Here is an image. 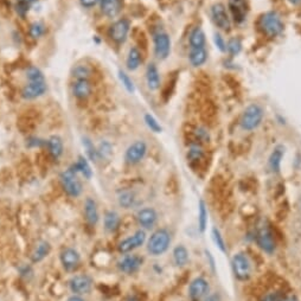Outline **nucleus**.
Returning <instances> with one entry per match:
<instances>
[{
  "mask_svg": "<svg viewBox=\"0 0 301 301\" xmlns=\"http://www.w3.org/2000/svg\"><path fill=\"white\" fill-rule=\"evenodd\" d=\"M61 184L67 195L72 198H77L82 194V184L77 178V172L70 167L61 173Z\"/></svg>",
  "mask_w": 301,
  "mask_h": 301,
  "instance_id": "obj_4",
  "label": "nucleus"
},
{
  "mask_svg": "<svg viewBox=\"0 0 301 301\" xmlns=\"http://www.w3.org/2000/svg\"><path fill=\"white\" fill-rule=\"evenodd\" d=\"M119 204L120 206L125 207V209H130L135 204V194L132 191H124L119 195Z\"/></svg>",
  "mask_w": 301,
  "mask_h": 301,
  "instance_id": "obj_32",
  "label": "nucleus"
},
{
  "mask_svg": "<svg viewBox=\"0 0 301 301\" xmlns=\"http://www.w3.org/2000/svg\"><path fill=\"white\" fill-rule=\"evenodd\" d=\"M242 50V42L238 38H232L227 44V51L229 52L232 56H236Z\"/></svg>",
  "mask_w": 301,
  "mask_h": 301,
  "instance_id": "obj_37",
  "label": "nucleus"
},
{
  "mask_svg": "<svg viewBox=\"0 0 301 301\" xmlns=\"http://www.w3.org/2000/svg\"><path fill=\"white\" fill-rule=\"evenodd\" d=\"M46 92V83L43 82H29L22 90V96L25 100H34Z\"/></svg>",
  "mask_w": 301,
  "mask_h": 301,
  "instance_id": "obj_16",
  "label": "nucleus"
},
{
  "mask_svg": "<svg viewBox=\"0 0 301 301\" xmlns=\"http://www.w3.org/2000/svg\"><path fill=\"white\" fill-rule=\"evenodd\" d=\"M204 156V151L201 148V145L194 144L190 146L189 152H188V159L190 162H198L201 160Z\"/></svg>",
  "mask_w": 301,
  "mask_h": 301,
  "instance_id": "obj_36",
  "label": "nucleus"
},
{
  "mask_svg": "<svg viewBox=\"0 0 301 301\" xmlns=\"http://www.w3.org/2000/svg\"><path fill=\"white\" fill-rule=\"evenodd\" d=\"M119 78L120 81H121V83L124 84V87L127 90L128 93H134L135 92V88H134V83L133 81L131 80V77L126 74L125 71H122V70H120L119 71Z\"/></svg>",
  "mask_w": 301,
  "mask_h": 301,
  "instance_id": "obj_40",
  "label": "nucleus"
},
{
  "mask_svg": "<svg viewBox=\"0 0 301 301\" xmlns=\"http://www.w3.org/2000/svg\"><path fill=\"white\" fill-rule=\"evenodd\" d=\"M90 75H92V70L88 66H84V64L75 67L72 70V76H74L75 80H89Z\"/></svg>",
  "mask_w": 301,
  "mask_h": 301,
  "instance_id": "obj_34",
  "label": "nucleus"
},
{
  "mask_svg": "<svg viewBox=\"0 0 301 301\" xmlns=\"http://www.w3.org/2000/svg\"><path fill=\"white\" fill-rule=\"evenodd\" d=\"M212 238H213V241H215L216 245L220 248L221 251H226L227 250L226 243H224V239H223V236L221 235L220 230L216 229V228H213V229H212Z\"/></svg>",
  "mask_w": 301,
  "mask_h": 301,
  "instance_id": "obj_42",
  "label": "nucleus"
},
{
  "mask_svg": "<svg viewBox=\"0 0 301 301\" xmlns=\"http://www.w3.org/2000/svg\"><path fill=\"white\" fill-rule=\"evenodd\" d=\"M31 5L32 4L29 1V0H18V2H17V5H16L17 13L20 14L22 17H24L25 14L29 12V10H30Z\"/></svg>",
  "mask_w": 301,
  "mask_h": 301,
  "instance_id": "obj_43",
  "label": "nucleus"
},
{
  "mask_svg": "<svg viewBox=\"0 0 301 301\" xmlns=\"http://www.w3.org/2000/svg\"><path fill=\"white\" fill-rule=\"evenodd\" d=\"M45 146L48 147L49 153L54 159H58L63 154V141L60 136L54 135L45 141Z\"/></svg>",
  "mask_w": 301,
  "mask_h": 301,
  "instance_id": "obj_23",
  "label": "nucleus"
},
{
  "mask_svg": "<svg viewBox=\"0 0 301 301\" xmlns=\"http://www.w3.org/2000/svg\"><path fill=\"white\" fill-rule=\"evenodd\" d=\"M92 83L89 80H75L72 83V94L75 98L84 100V99L89 98L92 94Z\"/></svg>",
  "mask_w": 301,
  "mask_h": 301,
  "instance_id": "obj_21",
  "label": "nucleus"
},
{
  "mask_svg": "<svg viewBox=\"0 0 301 301\" xmlns=\"http://www.w3.org/2000/svg\"><path fill=\"white\" fill-rule=\"evenodd\" d=\"M260 28L268 37L275 38L282 33L285 25L279 13L275 11H269L266 12L260 19Z\"/></svg>",
  "mask_w": 301,
  "mask_h": 301,
  "instance_id": "obj_2",
  "label": "nucleus"
},
{
  "mask_svg": "<svg viewBox=\"0 0 301 301\" xmlns=\"http://www.w3.org/2000/svg\"><path fill=\"white\" fill-rule=\"evenodd\" d=\"M120 226V216L116 211H107L103 217V227L107 233H115Z\"/></svg>",
  "mask_w": 301,
  "mask_h": 301,
  "instance_id": "obj_26",
  "label": "nucleus"
},
{
  "mask_svg": "<svg viewBox=\"0 0 301 301\" xmlns=\"http://www.w3.org/2000/svg\"><path fill=\"white\" fill-rule=\"evenodd\" d=\"M256 241L259 247L261 248L265 253L271 254L275 250V242H274L273 235H271L270 230L268 229V228L264 227L259 230L256 236Z\"/></svg>",
  "mask_w": 301,
  "mask_h": 301,
  "instance_id": "obj_15",
  "label": "nucleus"
},
{
  "mask_svg": "<svg viewBox=\"0 0 301 301\" xmlns=\"http://www.w3.org/2000/svg\"><path fill=\"white\" fill-rule=\"evenodd\" d=\"M282 301H298L297 299H295V298H293V297H291V298H286V299H283Z\"/></svg>",
  "mask_w": 301,
  "mask_h": 301,
  "instance_id": "obj_52",
  "label": "nucleus"
},
{
  "mask_svg": "<svg viewBox=\"0 0 301 301\" xmlns=\"http://www.w3.org/2000/svg\"><path fill=\"white\" fill-rule=\"evenodd\" d=\"M84 216L86 220L88 222L89 226L95 227L99 222V209L98 204H96L95 200L93 198H87L84 201Z\"/></svg>",
  "mask_w": 301,
  "mask_h": 301,
  "instance_id": "obj_20",
  "label": "nucleus"
},
{
  "mask_svg": "<svg viewBox=\"0 0 301 301\" xmlns=\"http://www.w3.org/2000/svg\"><path fill=\"white\" fill-rule=\"evenodd\" d=\"M145 124L147 125V127L154 133H160L163 131L162 126H160L159 122L157 121V119L154 118L153 115H151V114H146L145 115Z\"/></svg>",
  "mask_w": 301,
  "mask_h": 301,
  "instance_id": "obj_39",
  "label": "nucleus"
},
{
  "mask_svg": "<svg viewBox=\"0 0 301 301\" xmlns=\"http://www.w3.org/2000/svg\"><path fill=\"white\" fill-rule=\"evenodd\" d=\"M154 54L159 60H166L171 54V38L166 32L159 31L154 34Z\"/></svg>",
  "mask_w": 301,
  "mask_h": 301,
  "instance_id": "obj_6",
  "label": "nucleus"
},
{
  "mask_svg": "<svg viewBox=\"0 0 301 301\" xmlns=\"http://www.w3.org/2000/svg\"><path fill=\"white\" fill-rule=\"evenodd\" d=\"M50 251H51V245L49 242L46 241L39 242V243L36 245V248H34V250L32 251V255H31L32 262H33V264H38V262L43 261V260L50 254Z\"/></svg>",
  "mask_w": 301,
  "mask_h": 301,
  "instance_id": "obj_25",
  "label": "nucleus"
},
{
  "mask_svg": "<svg viewBox=\"0 0 301 301\" xmlns=\"http://www.w3.org/2000/svg\"><path fill=\"white\" fill-rule=\"evenodd\" d=\"M211 17L215 25L217 26L218 29L223 31H228L232 26V23H230V17L227 12V8L221 2H216L211 6Z\"/></svg>",
  "mask_w": 301,
  "mask_h": 301,
  "instance_id": "obj_8",
  "label": "nucleus"
},
{
  "mask_svg": "<svg viewBox=\"0 0 301 301\" xmlns=\"http://www.w3.org/2000/svg\"><path fill=\"white\" fill-rule=\"evenodd\" d=\"M146 153H147V145L142 140H138L127 148L125 154V160L131 165H135V164H139L144 159Z\"/></svg>",
  "mask_w": 301,
  "mask_h": 301,
  "instance_id": "obj_10",
  "label": "nucleus"
},
{
  "mask_svg": "<svg viewBox=\"0 0 301 301\" xmlns=\"http://www.w3.org/2000/svg\"><path fill=\"white\" fill-rule=\"evenodd\" d=\"M101 11L108 18H115L121 12L122 0H100Z\"/></svg>",
  "mask_w": 301,
  "mask_h": 301,
  "instance_id": "obj_19",
  "label": "nucleus"
},
{
  "mask_svg": "<svg viewBox=\"0 0 301 301\" xmlns=\"http://www.w3.org/2000/svg\"><path fill=\"white\" fill-rule=\"evenodd\" d=\"M190 63L194 67H201L206 62L207 51L205 48H195L190 50L189 54Z\"/></svg>",
  "mask_w": 301,
  "mask_h": 301,
  "instance_id": "obj_27",
  "label": "nucleus"
},
{
  "mask_svg": "<svg viewBox=\"0 0 301 301\" xmlns=\"http://www.w3.org/2000/svg\"><path fill=\"white\" fill-rule=\"evenodd\" d=\"M173 261L178 267H183L189 261V251L184 245H177L173 250Z\"/></svg>",
  "mask_w": 301,
  "mask_h": 301,
  "instance_id": "obj_30",
  "label": "nucleus"
},
{
  "mask_svg": "<svg viewBox=\"0 0 301 301\" xmlns=\"http://www.w3.org/2000/svg\"><path fill=\"white\" fill-rule=\"evenodd\" d=\"M283 157V150L282 147H276L275 150L273 151V153L270 154L269 157V167L273 172H277L280 171V168H281V160Z\"/></svg>",
  "mask_w": 301,
  "mask_h": 301,
  "instance_id": "obj_31",
  "label": "nucleus"
},
{
  "mask_svg": "<svg viewBox=\"0 0 301 301\" xmlns=\"http://www.w3.org/2000/svg\"><path fill=\"white\" fill-rule=\"evenodd\" d=\"M264 116V108L256 103L250 104V106L245 108L243 114H242L241 121H239L241 128L243 131H248V132L256 130V128L261 125Z\"/></svg>",
  "mask_w": 301,
  "mask_h": 301,
  "instance_id": "obj_3",
  "label": "nucleus"
},
{
  "mask_svg": "<svg viewBox=\"0 0 301 301\" xmlns=\"http://www.w3.org/2000/svg\"><path fill=\"white\" fill-rule=\"evenodd\" d=\"M142 262H144L142 257L138 255H126L118 262V268L122 273L132 275L141 268Z\"/></svg>",
  "mask_w": 301,
  "mask_h": 301,
  "instance_id": "obj_12",
  "label": "nucleus"
},
{
  "mask_svg": "<svg viewBox=\"0 0 301 301\" xmlns=\"http://www.w3.org/2000/svg\"><path fill=\"white\" fill-rule=\"evenodd\" d=\"M146 242V233L144 230H138L130 237L122 239L118 244V250L121 254H128L131 251L138 249Z\"/></svg>",
  "mask_w": 301,
  "mask_h": 301,
  "instance_id": "obj_7",
  "label": "nucleus"
},
{
  "mask_svg": "<svg viewBox=\"0 0 301 301\" xmlns=\"http://www.w3.org/2000/svg\"><path fill=\"white\" fill-rule=\"evenodd\" d=\"M125 301H139V299H138V298H135V297H132V295H131V297L126 298V299H125Z\"/></svg>",
  "mask_w": 301,
  "mask_h": 301,
  "instance_id": "obj_51",
  "label": "nucleus"
},
{
  "mask_svg": "<svg viewBox=\"0 0 301 301\" xmlns=\"http://www.w3.org/2000/svg\"><path fill=\"white\" fill-rule=\"evenodd\" d=\"M72 168H74L77 173L80 172L82 176L87 178V179H90V178L93 177V169L90 167L88 160H87L83 156L78 157L77 162H76V164H74Z\"/></svg>",
  "mask_w": 301,
  "mask_h": 301,
  "instance_id": "obj_28",
  "label": "nucleus"
},
{
  "mask_svg": "<svg viewBox=\"0 0 301 301\" xmlns=\"http://www.w3.org/2000/svg\"><path fill=\"white\" fill-rule=\"evenodd\" d=\"M142 62V57L140 51L136 48H131L128 51L127 60H126V64H127V68L130 70H136L140 67V64Z\"/></svg>",
  "mask_w": 301,
  "mask_h": 301,
  "instance_id": "obj_29",
  "label": "nucleus"
},
{
  "mask_svg": "<svg viewBox=\"0 0 301 301\" xmlns=\"http://www.w3.org/2000/svg\"><path fill=\"white\" fill-rule=\"evenodd\" d=\"M93 280L92 277L87 274H81V275H75L70 279L69 288L72 293L76 295L88 294L92 291Z\"/></svg>",
  "mask_w": 301,
  "mask_h": 301,
  "instance_id": "obj_9",
  "label": "nucleus"
},
{
  "mask_svg": "<svg viewBox=\"0 0 301 301\" xmlns=\"http://www.w3.org/2000/svg\"><path fill=\"white\" fill-rule=\"evenodd\" d=\"M205 301H220V297H218L217 294H212L209 295V297L206 298Z\"/></svg>",
  "mask_w": 301,
  "mask_h": 301,
  "instance_id": "obj_49",
  "label": "nucleus"
},
{
  "mask_svg": "<svg viewBox=\"0 0 301 301\" xmlns=\"http://www.w3.org/2000/svg\"><path fill=\"white\" fill-rule=\"evenodd\" d=\"M80 2L83 7L92 8V7H94L96 4H99V2H100V0H80Z\"/></svg>",
  "mask_w": 301,
  "mask_h": 301,
  "instance_id": "obj_47",
  "label": "nucleus"
},
{
  "mask_svg": "<svg viewBox=\"0 0 301 301\" xmlns=\"http://www.w3.org/2000/svg\"><path fill=\"white\" fill-rule=\"evenodd\" d=\"M229 8L236 23H243L247 17V4L244 0H229Z\"/></svg>",
  "mask_w": 301,
  "mask_h": 301,
  "instance_id": "obj_18",
  "label": "nucleus"
},
{
  "mask_svg": "<svg viewBox=\"0 0 301 301\" xmlns=\"http://www.w3.org/2000/svg\"><path fill=\"white\" fill-rule=\"evenodd\" d=\"M26 78H28L29 82L45 81L44 75H43V72L40 71V69L37 68V67H29V68L26 69Z\"/></svg>",
  "mask_w": 301,
  "mask_h": 301,
  "instance_id": "obj_35",
  "label": "nucleus"
},
{
  "mask_svg": "<svg viewBox=\"0 0 301 301\" xmlns=\"http://www.w3.org/2000/svg\"><path fill=\"white\" fill-rule=\"evenodd\" d=\"M196 136H197V139L201 140V141H207L209 140V133L204 128H197L196 130Z\"/></svg>",
  "mask_w": 301,
  "mask_h": 301,
  "instance_id": "obj_45",
  "label": "nucleus"
},
{
  "mask_svg": "<svg viewBox=\"0 0 301 301\" xmlns=\"http://www.w3.org/2000/svg\"><path fill=\"white\" fill-rule=\"evenodd\" d=\"M209 292V282L204 277H196L190 283L189 295L194 301H198L203 299Z\"/></svg>",
  "mask_w": 301,
  "mask_h": 301,
  "instance_id": "obj_14",
  "label": "nucleus"
},
{
  "mask_svg": "<svg viewBox=\"0 0 301 301\" xmlns=\"http://www.w3.org/2000/svg\"><path fill=\"white\" fill-rule=\"evenodd\" d=\"M206 224H207L206 205L203 201H201L200 205H198V227H200L201 233L205 232Z\"/></svg>",
  "mask_w": 301,
  "mask_h": 301,
  "instance_id": "obj_33",
  "label": "nucleus"
},
{
  "mask_svg": "<svg viewBox=\"0 0 301 301\" xmlns=\"http://www.w3.org/2000/svg\"><path fill=\"white\" fill-rule=\"evenodd\" d=\"M205 33L201 30V28L197 26V28L192 29V31L190 32L189 36V44L190 48H205Z\"/></svg>",
  "mask_w": 301,
  "mask_h": 301,
  "instance_id": "obj_24",
  "label": "nucleus"
},
{
  "mask_svg": "<svg viewBox=\"0 0 301 301\" xmlns=\"http://www.w3.org/2000/svg\"><path fill=\"white\" fill-rule=\"evenodd\" d=\"M287 1L293 6H298V5L301 4V0H287Z\"/></svg>",
  "mask_w": 301,
  "mask_h": 301,
  "instance_id": "obj_50",
  "label": "nucleus"
},
{
  "mask_svg": "<svg viewBox=\"0 0 301 301\" xmlns=\"http://www.w3.org/2000/svg\"><path fill=\"white\" fill-rule=\"evenodd\" d=\"M171 244V234L166 229H158L147 242V251L152 256H160L166 253Z\"/></svg>",
  "mask_w": 301,
  "mask_h": 301,
  "instance_id": "obj_1",
  "label": "nucleus"
},
{
  "mask_svg": "<svg viewBox=\"0 0 301 301\" xmlns=\"http://www.w3.org/2000/svg\"><path fill=\"white\" fill-rule=\"evenodd\" d=\"M283 298L279 293H269L265 297L264 301H282Z\"/></svg>",
  "mask_w": 301,
  "mask_h": 301,
  "instance_id": "obj_46",
  "label": "nucleus"
},
{
  "mask_svg": "<svg viewBox=\"0 0 301 301\" xmlns=\"http://www.w3.org/2000/svg\"><path fill=\"white\" fill-rule=\"evenodd\" d=\"M45 33V26L43 23L36 22L30 26V34L33 38H39Z\"/></svg>",
  "mask_w": 301,
  "mask_h": 301,
  "instance_id": "obj_41",
  "label": "nucleus"
},
{
  "mask_svg": "<svg viewBox=\"0 0 301 301\" xmlns=\"http://www.w3.org/2000/svg\"><path fill=\"white\" fill-rule=\"evenodd\" d=\"M136 220H138L140 227L145 228V229H151L157 223L158 213L152 207H145L136 213Z\"/></svg>",
  "mask_w": 301,
  "mask_h": 301,
  "instance_id": "obj_17",
  "label": "nucleus"
},
{
  "mask_svg": "<svg viewBox=\"0 0 301 301\" xmlns=\"http://www.w3.org/2000/svg\"><path fill=\"white\" fill-rule=\"evenodd\" d=\"M61 264L67 271H74L80 266L81 256L74 248H64L61 253Z\"/></svg>",
  "mask_w": 301,
  "mask_h": 301,
  "instance_id": "obj_11",
  "label": "nucleus"
},
{
  "mask_svg": "<svg viewBox=\"0 0 301 301\" xmlns=\"http://www.w3.org/2000/svg\"><path fill=\"white\" fill-rule=\"evenodd\" d=\"M130 32V22L127 19H120L110 26L109 36L115 43L122 44L126 42Z\"/></svg>",
  "mask_w": 301,
  "mask_h": 301,
  "instance_id": "obj_13",
  "label": "nucleus"
},
{
  "mask_svg": "<svg viewBox=\"0 0 301 301\" xmlns=\"http://www.w3.org/2000/svg\"><path fill=\"white\" fill-rule=\"evenodd\" d=\"M83 146L84 148H86L87 154H88L90 160H92V162H96V160L99 159V151L95 148L94 144H93L88 138H83Z\"/></svg>",
  "mask_w": 301,
  "mask_h": 301,
  "instance_id": "obj_38",
  "label": "nucleus"
},
{
  "mask_svg": "<svg viewBox=\"0 0 301 301\" xmlns=\"http://www.w3.org/2000/svg\"><path fill=\"white\" fill-rule=\"evenodd\" d=\"M232 267L234 274L241 281H245L250 277L251 274V264L247 255L242 253L235 254L232 260Z\"/></svg>",
  "mask_w": 301,
  "mask_h": 301,
  "instance_id": "obj_5",
  "label": "nucleus"
},
{
  "mask_svg": "<svg viewBox=\"0 0 301 301\" xmlns=\"http://www.w3.org/2000/svg\"><path fill=\"white\" fill-rule=\"evenodd\" d=\"M213 39H215L216 46H217V48L220 49L222 52L227 51V43H226V40L223 39V37H222L220 33H216L215 34V38H213Z\"/></svg>",
  "mask_w": 301,
  "mask_h": 301,
  "instance_id": "obj_44",
  "label": "nucleus"
},
{
  "mask_svg": "<svg viewBox=\"0 0 301 301\" xmlns=\"http://www.w3.org/2000/svg\"><path fill=\"white\" fill-rule=\"evenodd\" d=\"M146 82L150 90H157L160 87L159 70L154 63H150L146 69Z\"/></svg>",
  "mask_w": 301,
  "mask_h": 301,
  "instance_id": "obj_22",
  "label": "nucleus"
},
{
  "mask_svg": "<svg viewBox=\"0 0 301 301\" xmlns=\"http://www.w3.org/2000/svg\"><path fill=\"white\" fill-rule=\"evenodd\" d=\"M68 301H86V300H84L83 298L81 297V295H76V294H74V295H71V297L69 298Z\"/></svg>",
  "mask_w": 301,
  "mask_h": 301,
  "instance_id": "obj_48",
  "label": "nucleus"
}]
</instances>
